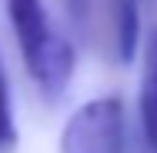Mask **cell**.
Masks as SVG:
<instances>
[{
    "label": "cell",
    "mask_w": 157,
    "mask_h": 153,
    "mask_svg": "<svg viewBox=\"0 0 157 153\" xmlns=\"http://www.w3.org/2000/svg\"><path fill=\"white\" fill-rule=\"evenodd\" d=\"M7 13L20 40L27 73L47 100H57L74 77V47L50 30L47 10L40 0H7Z\"/></svg>",
    "instance_id": "cell-1"
},
{
    "label": "cell",
    "mask_w": 157,
    "mask_h": 153,
    "mask_svg": "<svg viewBox=\"0 0 157 153\" xmlns=\"http://www.w3.org/2000/svg\"><path fill=\"white\" fill-rule=\"evenodd\" d=\"M60 153H127V117L117 97L84 103L60 133Z\"/></svg>",
    "instance_id": "cell-2"
},
{
    "label": "cell",
    "mask_w": 157,
    "mask_h": 153,
    "mask_svg": "<svg viewBox=\"0 0 157 153\" xmlns=\"http://www.w3.org/2000/svg\"><path fill=\"white\" fill-rule=\"evenodd\" d=\"M140 120L147 147L157 153V27H151L144 47V80H140Z\"/></svg>",
    "instance_id": "cell-3"
},
{
    "label": "cell",
    "mask_w": 157,
    "mask_h": 153,
    "mask_svg": "<svg viewBox=\"0 0 157 153\" xmlns=\"http://www.w3.org/2000/svg\"><path fill=\"white\" fill-rule=\"evenodd\" d=\"M114 37H117V60L130 63L137 50V37H140L137 0H114Z\"/></svg>",
    "instance_id": "cell-4"
},
{
    "label": "cell",
    "mask_w": 157,
    "mask_h": 153,
    "mask_svg": "<svg viewBox=\"0 0 157 153\" xmlns=\"http://www.w3.org/2000/svg\"><path fill=\"white\" fill-rule=\"evenodd\" d=\"M13 150H17V126H13L7 80H3V67H0V153H13Z\"/></svg>",
    "instance_id": "cell-5"
},
{
    "label": "cell",
    "mask_w": 157,
    "mask_h": 153,
    "mask_svg": "<svg viewBox=\"0 0 157 153\" xmlns=\"http://www.w3.org/2000/svg\"><path fill=\"white\" fill-rule=\"evenodd\" d=\"M63 10H67V17L77 27H84L87 24V10H90V0H63Z\"/></svg>",
    "instance_id": "cell-6"
}]
</instances>
